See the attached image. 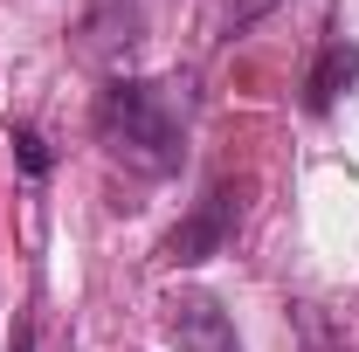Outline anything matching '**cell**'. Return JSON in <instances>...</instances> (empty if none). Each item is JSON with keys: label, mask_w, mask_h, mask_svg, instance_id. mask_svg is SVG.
Masks as SVG:
<instances>
[{"label": "cell", "mask_w": 359, "mask_h": 352, "mask_svg": "<svg viewBox=\"0 0 359 352\" xmlns=\"http://www.w3.org/2000/svg\"><path fill=\"white\" fill-rule=\"evenodd\" d=\"M97 138L118 166L166 180L180 173V152H187V97H173V83H152V76H111L97 97Z\"/></svg>", "instance_id": "obj_1"}, {"label": "cell", "mask_w": 359, "mask_h": 352, "mask_svg": "<svg viewBox=\"0 0 359 352\" xmlns=\"http://www.w3.org/2000/svg\"><path fill=\"white\" fill-rule=\"evenodd\" d=\"M353 76H359V48L353 42H325V55H318L311 76H304V104H311V111H332V104L353 90Z\"/></svg>", "instance_id": "obj_4"}, {"label": "cell", "mask_w": 359, "mask_h": 352, "mask_svg": "<svg viewBox=\"0 0 359 352\" xmlns=\"http://www.w3.org/2000/svg\"><path fill=\"white\" fill-rule=\"evenodd\" d=\"M132 28H138L132 0H97V7H90V48H118V42H132Z\"/></svg>", "instance_id": "obj_5"}, {"label": "cell", "mask_w": 359, "mask_h": 352, "mask_svg": "<svg viewBox=\"0 0 359 352\" xmlns=\"http://www.w3.org/2000/svg\"><path fill=\"white\" fill-rule=\"evenodd\" d=\"M14 152H21V166H28L35 180L48 173V145H42V132H28V125H21V132H14Z\"/></svg>", "instance_id": "obj_6"}, {"label": "cell", "mask_w": 359, "mask_h": 352, "mask_svg": "<svg viewBox=\"0 0 359 352\" xmlns=\"http://www.w3.org/2000/svg\"><path fill=\"white\" fill-rule=\"evenodd\" d=\"M235 215H242V208H235V187H228V180H222V187H208V201L166 235V263H180V269H187V263H208L228 235H235Z\"/></svg>", "instance_id": "obj_3"}, {"label": "cell", "mask_w": 359, "mask_h": 352, "mask_svg": "<svg viewBox=\"0 0 359 352\" xmlns=\"http://www.w3.org/2000/svg\"><path fill=\"white\" fill-rule=\"evenodd\" d=\"M166 339H173L180 352H242L235 318H228L208 290H173V297H166Z\"/></svg>", "instance_id": "obj_2"}]
</instances>
